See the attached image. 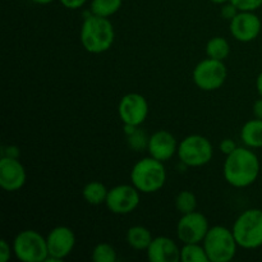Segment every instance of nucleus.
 <instances>
[{"label": "nucleus", "mask_w": 262, "mask_h": 262, "mask_svg": "<svg viewBox=\"0 0 262 262\" xmlns=\"http://www.w3.org/2000/svg\"><path fill=\"white\" fill-rule=\"evenodd\" d=\"M107 192H109V189L106 188L105 184H102L99 181H92L89 182L83 187V189H82V196H83L84 201L87 204L92 205V206H99V205L105 204Z\"/></svg>", "instance_id": "6ab92c4d"}, {"label": "nucleus", "mask_w": 262, "mask_h": 262, "mask_svg": "<svg viewBox=\"0 0 262 262\" xmlns=\"http://www.w3.org/2000/svg\"><path fill=\"white\" fill-rule=\"evenodd\" d=\"M141 201V192L133 184H119L107 192V210L113 214L127 215L135 211Z\"/></svg>", "instance_id": "1a4fd4ad"}, {"label": "nucleus", "mask_w": 262, "mask_h": 262, "mask_svg": "<svg viewBox=\"0 0 262 262\" xmlns=\"http://www.w3.org/2000/svg\"><path fill=\"white\" fill-rule=\"evenodd\" d=\"M27 181L25 166L18 159H0V186L7 192L19 191Z\"/></svg>", "instance_id": "4468645a"}, {"label": "nucleus", "mask_w": 262, "mask_h": 262, "mask_svg": "<svg viewBox=\"0 0 262 262\" xmlns=\"http://www.w3.org/2000/svg\"><path fill=\"white\" fill-rule=\"evenodd\" d=\"M261 174H262V164H261Z\"/></svg>", "instance_id": "e433bc0d"}, {"label": "nucleus", "mask_w": 262, "mask_h": 262, "mask_svg": "<svg viewBox=\"0 0 262 262\" xmlns=\"http://www.w3.org/2000/svg\"><path fill=\"white\" fill-rule=\"evenodd\" d=\"M239 12H255L262 7V0H229Z\"/></svg>", "instance_id": "a878e982"}, {"label": "nucleus", "mask_w": 262, "mask_h": 262, "mask_svg": "<svg viewBox=\"0 0 262 262\" xmlns=\"http://www.w3.org/2000/svg\"><path fill=\"white\" fill-rule=\"evenodd\" d=\"M130 182L141 193H155L166 182V170L163 161L148 156L138 160L130 170Z\"/></svg>", "instance_id": "7ed1b4c3"}, {"label": "nucleus", "mask_w": 262, "mask_h": 262, "mask_svg": "<svg viewBox=\"0 0 262 262\" xmlns=\"http://www.w3.org/2000/svg\"><path fill=\"white\" fill-rule=\"evenodd\" d=\"M182 262H210L204 245L201 243H183L181 248Z\"/></svg>", "instance_id": "412c9836"}, {"label": "nucleus", "mask_w": 262, "mask_h": 262, "mask_svg": "<svg viewBox=\"0 0 262 262\" xmlns=\"http://www.w3.org/2000/svg\"><path fill=\"white\" fill-rule=\"evenodd\" d=\"M193 82L202 91H215L225 83L228 69L224 61L207 58L200 61L193 69Z\"/></svg>", "instance_id": "6e6552de"}, {"label": "nucleus", "mask_w": 262, "mask_h": 262, "mask_svg": "<svg viewBox=\"0 0 262 262\" xmlns=\"http://www.w3.org/2000/svg\"><path fill=\"white\" fill-rule=\"evenodd\" d=\"M202 245L210 262L232 261L235 257L237 248L239 247L232 229H228L223 225L210 228Z\"/></svg>", "instance_id": "39448f33"}, {"label": "nucleus", "mask_w": 262, "mask_h": 262, "mask_svg": "<svg viewBox=\"0 0 262 262\" xmlns=\"http://www.w3.org/2000/svg\"><path fill=\"white\" fill-rule=\"evenodd\" d=\"M19 155H20V151H19V147H18V146L8 145V146H4V147L2 148V156H4V158L19 159Z\"/></svg>", "instance_id": "c756f323"}, {"label": "nucleus", "mask_w": 262, "mask_h": 262, "mask_svg": "<svg viewBox=\"0 0 262 262\" xmlns=\"http://www.w3.org/2000/svg\"><path fill=\"white\" fill-rule=\"evenodd\" d=\"M152 239L154 237L150 230L142 225H135L127 230V243L133 250L146 251Z\"/></svg>", "instance_id": "a211bd4d"}, {"label": "nucleus", "mask_w": 262, "mask_h": 262, "mask_svg": "<svg viewBox=\"0 0 262 262\" xmlns=\"http://www.w3.org/2000/svg\"><path fill=\"white\" fill-rule=\"evenodd\" d=\"M241 140L247 147H262V119L255 118L243 124L241 129Z\"/></svg>", "instance_id": "f3484780"}, {"label": "nucleus", "mask_w": 262, "mask_h": 262, "mask_svg": "<svg viewBox=\"0 0 262 262\" xmlns=\"http://www.w3.org/2000/svg\"><path fill=\"white\" fill-rule=\"evenodd\" d=\"M59 2H60L61 5L66 7L67 9L76 10L83 7V5L86 4L87 0H59Z\"/></svg>", "instance_id": "7c9ffc66"}, {"label": "nucleus", "mask_w": 262, "mask_h": 262, "mask_svg": "<svg viewBox=\"0 0 262 262\" xmlns=\"http://www.w3.org/2000/svg\"><path fill=\"white\" fill-rule=\"evenodd\" d=\"M138 127H136V125H132V124H124V133L125 136H129L132 135L133 132H135L136 129H137Z\"/></svg>", "instance_id": "72a5a7b5"}, {"label": "nucleus", "mask_w": 262, "mask_h": 262, "mask_svg": "<svg viewBox=\"0 0 262 262\" xmlns=\"http://www.w3.org/2000/svg\"><path fill=\"white\" fill-rule=\"evenodd\" d=\"M256 89H257V92L258 95H260V97H262V72L258 74L257 79H256Z\"/></svg>", "instance_id": "473e14b6"}, {"label": "nucleus", "mask_w": 262, "mask_h": 262, "mask_svg": "<svg viewBox=\"0 0 262 262\" xmlns=\"http://www.w3.org/2000/svg\"><path fill=\"white\" fill-rule=\"evenodd\" d=\"M230 45L227 38L222 36H215L210 38L206 43V54L207 58L216 59V60L224 61L229 56Z\"/></svg>", "instance_id": "aec40b11"}, {"label": "nucleus", "mask_w": 262, "mask_h": 262, "mask_svg": "<svg viewBox=\"0 0 262 262\" xmlns=\"http://www.w3.org/2000/svg\"><path fill=\"white\" fill-rule=\"evenodd\" d=\"M262 30V22L255 12H238L229 22L230 35L239 42L256 40Z\"/></svg>", "instance_id": "ddd939ff"}, {"label": "nucleus", "mask_w": 262, "mask_h": 262, "mask_svg": "<svg viewBox=\"0 0 262 262\" xmlns=\"http://www.w3.org/2000/svg\"><path fill=\"white\" fill-rule=\"evenodd\" d=\"M232 232L238 246L256 250L262 246V210L248 209L235 219Z\"/></svg>", "instance_id": "20e7f679"}, {"label": "nucleus", "mask_w": 262, "mask_h": 262, "mask_svg": "<svg viewBox=\"0 0 262 262\" xmlns=\"http://www.w3.org/2000/svg\"><path fill=\"white\" fill-rule=\"evenodd\" d=\"M211 3H214V4H219V5H223L224 3L229 2V0H210Z\"/></svg>", "instance_id": "c9c22d12"}, {"label": "nucleus", "mask_w": 262, "mask_h": 262, "mask_svg": "<svg viewBox=\"0 0 262 262\" xmlns=\"http://www.w3.org/2000/svg\"><path fill=\"white\" fill-rule=\"evenodd\" d=\"M237 147V143H235L234 140H232V138H225V140H223L219 145L220 152L224 154V155L227 156L230 155Z\"/></svg>", "instance_id": "cd10ccee"}, {"label": "nucleus", "mask_w": 262, "mask_h": 262, "mask_svg": "<svg viewBox=\"0 0 262 262\" xmlns=\"http://www.w3.org/2000/svg\"><path fill=\"white\" fill-rule=\"evenodd\" d=\"M123 0H92L90 12L100 17L109 18L120 9Z\"/></svg>", "instance_id": "4be33fe9"}, {"label": "nucleus", "mask_w": 262, "mask_h": 262, "mask_svg": "<svg viewBox=\"0 0 262 262\" xmlns=\"http://www.w3.org/2000/svg\"><path fill=\"white\" fill-rule=\"evenodd\" d=\"M92 260L95 262H115L118 260L117 251L109 243L101 242L95 246L92 251Z\"/></svg>", "instance_id": "b1692460"}, {"label": "nucleus", "mask_w": 262, "mask_h": 262, "mask_svg": "<svg viewBox=\"0 0 262 262\" xmlns=\"http://www.w3.org/2000/svg\"><path fill=\"white\" fill-rule=\"evenodd\" d=\"M13 252V246L10 247L9 243L5 239L0 241V261L7 262L10 258Z\"/></svg>", "instance_id": "c85d7f7f"}, {"label": "nucleus", "mask_w": 262, "mask_h": 262, "mask_svg": "<svg viewBox=\"0 0 262 262\" xmlns=\"http://www.w3.org/2000/svg\"><path fill=\"white\" fill-rule=\"evenodd\" d=\"M49 256L45 262H59L68 257L76 246V234L68 227H55L46 235Z\"/></svg>", "instance_id": "9d476101"}, {"label": "nucleus", "mask_w": 262, "mask_h": 262, "mask_svg": "<svg viewBox=\"0 0 262 262\" xmlns=\"http://www.w3.org/2000/svg\"><path fill=\"white\" fill-rule=\"evenodd\" d=\"M238 12H239V10L237 9V7H235L232 2L224 3V4L222 5V9H220L222 17L224 18V19L229 20V22L238 14Z\"/></svg>", "instance_id": "bb28decb"}, {"label": "nucleus", "mask_w": 262, "mask_h": 262, "mask_svg": "<svg viewBox=\"0 0 262 262\" xmlns=\"http://www.w3.org/2000/svg\"><path fill=\"white\" fill-rule=\"evenodd\" d=\"M81 43L91 54H101L109 50L115 40L114 26L109 18L90 14L81 26Z\"/></svg>", "instance_id": "f03ea898"}, {"label": "nucleus", "mask_w": 262, "mask_h": 262, "mask_svg": "<svg viewBox=\"0 0 262 262\" xmlns=\"http://www.w3.org/2000/svg\"><path fill=\"white\" fill-rule=\"evenodd\" d=\"M33 3H36V4H40V5H46V4H50V3H53L54 0H32Z\"/></svg>", "instance_id": "f704fd0d"}, {"label": "nucleus", "mask_w": 262, "mask_h": 262, "mask_svg": "<svg viewBox=\"0 0 262 262\" xmlns=\"http://www.w3.org/2000/svg\"><path fill=\"white\" fill-rule=\"evenodd\" d=\"M13 253L22 262H45L49 256L46 237L33 229L18 233L13 241Z\"/></svg>", "instance_id": "423d86ee"}, {"label": "nucleus", "mask_w": 262, "mask_h": 262, "mask_svg": "<svg viewBox=\"0 0 262 262\" xmlns=\"http://www.w3.org/2000/svg\"><path fill=\"white\" fill-rule=\"evenodd\" d=\"M178 145L179 143H177L174 135H171L169 130L161 129L150 136L147 151L150 156L165 163L176 155L178 151Z\"/></svg>", "instance_id": "2eb2a0df"}, {"label": "nucleus", "mask_w": 262, "mask_h": 262, "mask_svg": "<svg viewBox=\"0 0 262 262\" xmlns=\"http://www.w3.org/2000/svg\"><path fill=\"white\" fill-rule=\"evenodd\" d=\"M148 140H150V137L147 136V133L140 128H137L132 135L127 136L128 146L135 151H142L147 148Z\"/></svg>", "instance_id": "393cba45"}, {"label": "nucleus", "mask_w": 262, "mask_h": 262, "mask_svg": "<svg viewBox=\"0 0 262 262\" xmlns=\"http://www.w3.org/2000/svg\"><path fill=\"white\" fill-rule=\"evenodd\" d=\"M148 261L151 262H179L181 248L171 238L160 235L154 238L146 250Z\"/></svg>", "instance_id": "dca6fc26"}, {"label": "nucleus", "mask_w": 262, "mask_h": 262, "mask_svg": "<svg viewBox=\"0 0 262 262\" xmlns=\"http://www.w3.org/2000/svg\"><path fill=\"white\" fill-rule=\"evenodd\" d=\"M209 229L207 217L201 212L193 211L182 215L177 224V235L183 243H202Z\"/></svg>", "instance_id": "9b49d317"}, {"label": "nucleus", "mask_w": 262, "mask_h": 262, "mask_svg": "<svg viewBox=\"0 0 262 262\" xmlns=\"http://www.w3.org/2000/svg\"><path fill=\"white\" fill-rule=\"evenodd\" d=\"M253 115H255V118L262 119V97L256 100L255 104H253Z\"/></svg>", "instance_id": "2f4dec72"}, {"label": "nucleus", "mask_w": 262, "mask_h": 262, "mask_svg": "<svg viewBox=\"0 0 262 262\" xmlns=\"http://www.w3.org/2000/svg\"><path fill=\"white\" fill-rule=\"evenodd\" d=\"M118 114L124 124L140 127L148 115V102L141 94H127L120 99Z\"/></svg>", "instance_id": "f8f14e48"}, {"label": "nucleus", "mask_w": 262, "mask_h": 262, "mask_svg": "<svg viewBox=\"0 0 262 262\" xmlns=\"http://www.w3.org/2000/svg\"><path fill=\"white\" fill-rule=\"evenodd\" d=\"M174 202H176V209L182 215L193 212L197 209V199L193 192L191 191H181L177 194Z\"/></svg>", "instance_id": "5701e85b"}, {"label": "nucleus", "mask_w": 262, "mask_h": 262, "mask_svg": "<svg viewBox=\"0 0 262 262\" xmlns=\"http://www.w3.org/2000/svg\"><path fill=\"white\" fill-rule=\"evenodd\" d=\"M223 174L228 183L234 188H246L257 181L261 174L258 156L250 147H237L227 156Z\"/></svg>", "instance_id": "f257e3e1"}, {"label": "nucleus", "mask_w": 262, "mask_h": 262, "mask_svg": "<svg viewBox=\"0 0 262 262\" xmlns=\"http://www.w3.org/2000/svg\"><path fill=\"white\" fill-rule=\"evenodd\" d=\"M177 155L184 165L200 168L211 161L214 156V148L209 138L205 136L191 135L179 142Z\"/></svg>", "instance_id": "0eeeda50"}]
</instances>
